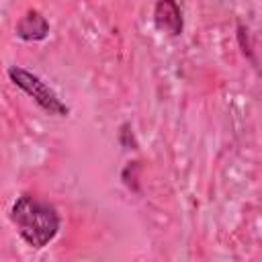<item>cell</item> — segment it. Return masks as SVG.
<instances>
[{"label": "cell", "mask_w": 262, "mask_h": 262, "mask_svg": "<svg viewBox=\"0 0 262 262\" xmlns=\"http://www.w3.org/2000/svg\"><path fill=\"white\" fill-rule=\"evenodd\" d=\"M10 221L16 227L18 235L35 250H41L49 242H53L61 225L57 209L51 203L41 201L29 192L20 194L14 201L10 209Z\"/></svg>", "instance_id": "obj_1"}, {"label": "cell", "mask_w": 262, "mask_h": 262, "mask_svg": "<svg viewBox=\"0 0 262 262\" xmlns=\"http://www.w3.org/2000/svg\"><path fill=\"white\" fill-rule=\"evenodd\" d=\"M8 78L12 80V84L16 88H20L27 96H31L47 115H53V117H68L70 115L68 104L37 74L29 72V70H25L20 66H10L8 68Z\"/></svg>", "instance_id": "obj_2"}, {"label": "cell", "mask_w": 262, "mask_h": 262, "mask_svg": "<svg viewBox=\"0 0 262 262\" xmlns=\"http://www.w3.org/2000/svg\"><path fill=\"white\" fill-rule=\"evenodd\" d=\"M154 25L168 37H180L184 29L182 10L176 0H158L154 6Z\"/></svg>", "instance_id": "obj_3"}, {"label": "cell", "mask_w": 262, "mask_h": 262, "mask_svg": "<svg viewBox=\"0 0 262 262\" xmlns=\"http://www.w3.org/2000/svg\"><path fill=\"white\" fill-rule=\"evenodd\" d=\"M49 35V20L41 10L29 8L16 23V37L23 41H43Z\"/></svg>", "instance_id": "obj_4"}, {"label": "cell", "mask_w": 262, "mask_h": 262, "mask_svg": "<svg viewBox=\"0 0 262 262\" xmlns=\"http://www.w3.org/2000/svg\"><path fill=\"white\" fill-rule=\"evenodd\" d=\"M139 170H141L139 162H129V164L123 168V174H121L125 186L131 188V190H135V192L139 190V184H137V180H139Z\"/></svg>", "instance_id": "obj_5"}, {"label": "cell", "mask_w": 262, "mask_h": 262, "mask_svg": "<svg viewBox=\"0 0 262 262\" xmlns=\"http://www.w3.org/2000/svg\"><path fill=\"white\" fill-rule=\"evenodd\" d=\"M119 141L123 143L125 149H137V143H135V139H133V129H131L129 123H123V125H121Z\"/></svg>", "instance_id": "obj_6"}]
</instances>
